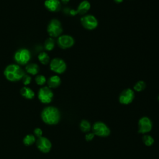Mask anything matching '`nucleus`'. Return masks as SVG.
<instances>
[{
	"mask_svg": "<svg viewBox=\"0 0 159 159\" xmlns=\"http://www.w3.org/2000/svg\"><path fill=\"white\" fill-rule=\"evenodd\" d=\"M26 71L32 75H36L39 71V66L35 63H30L25 67Z\"/></svg>",
	"mask_w": 159,
	"mask_h": 159,
	"instance_id": "17",
	"label": "nucleus"
},
{
	"mask_svg": "<svg viewBox=\"0 0 159 159\" xmlns=\"http://www.w3.org/2000/svg\"><path fill=\"white\" fill-rule=\"evenodd\" d=\"M134 98V93L130 88L124 90L119 96V102L122 104H129Z\"/></svg>",
	"mask_w": 159,
	"mask_h": 159,
	"instance_id": "10",
	"label": "nucleus"
},
{
	"mask_svg": "<svg viewBox=\"0 0 159 159\" xmlns=\"http://www.w3.org/2000/svg\"><path fill=\"white\" fill-rule=\"evenodd\" d=\"M93 133L100 137H107L110 134L109 128L102 122H96L93 126Z\"/></svg>",
	"mask_w": 159,
	"mask_h": 159,
	"instance_id": "4",
	"label": "nucleus"
},
{
	"mask_svg": "<svg viewBox=\"0 0 159 159\" xmlns=\"http://www.w3.org/2000/svg\"><path fill=\"white\" fill-rule=\"evenodd\" d=\"M143 141L147 146H150L154 142V140L153 137L149 135H145L143 137Z\"/></svg>",
	"mask_w": 159,
	"mask_h": 159,
	"instance_id": "22",
	"label": "nucleus"
},
{
	"mask_svg": "<svg viewBox=\"0 0 159 159\" xmlns=\"http://www.w3.org/2000/svg\"><path fill=\"white\" fill-rule=\"evenodd\" d=\"M158 99H159V96H158Z\"/></svg>",
	"mask_w": 159,
	"mask_h": 159,
	"instance_id": "30",
	"label": "nucleus"
},
{
	"mask_svg": "<svg viewBox=\"0 0 159 159\" xmlns=\"http://www.w3.org/2000/svg\"><path fill=\"white\" fill-rule=\"evenodd\" d=\"M50 69L57 73H63L66 68L65 61L62 59L58 58L53 59L50 62Z\"/></svg>",
	"mask_w": 159,
	"mask_h": 159,
	"instance_id": "7",
	"label": "nucleus"
},
{
	"mask_svg": "<svg viewBox=\"0 0 159 159\" xmlns=\"http://www.w3.org/2000/svg\"><path fill=\"white\" fill-rule=\"evenodd\" d=\"M22 82H23L24 84H25V85H27L31 82V78H30V76H29L28 75H24V76L22 77Z\"/></svg>",
	"mask_w": 159,
	"mask_h": 159,
	"instance_id": "25",
	"label": "nucleus"
},
{
	"mask_svg": "<svg viewBox=\"0 0 159 159\" xmlns=\"http://www.w3.org/2000/svg\"><path fill=\"white\" fill-rule=\"evenodd\" d=\"M15 60L20 65L26 64L30 58V53L27 49L21 48L16 52L14 55Z\"/></svg>",
	"mask_w": 159,
	"mask_h": 159,
	"instance_id": "5",
	"label": "nucleus"
},
{
	"mask_svg": "<svg viewBox=\"0 0 159 159\" xmlns=\"http://www.w3.org/2000/svg\"><path fill=\"white\" fill-rule=\"evenodd\" d=\"M35 81L39 85H43L46 82V78L43 75H39L35 78Z\"/></svg>",
	"mask_w": 159,
	"mask_h": 159,
	"instance_id": "24",
	"label": "nucleus"
},
{
	"mask_svg": "<svg viewBox=\"0 0 159 159\" xmlns=\"http://www.w3.org/2000/svg\"><path fill=\"white\" fill-rule=\"evenodd\" d=\"M20 94L27 99H32L34 97V91L28 87H23L20 89Z\"/></svg>",
	"mask_w": 159,
	"mask_h": 159,
	"instance_id": "16",
	"label": "nucleus"
},
{
	"mask_svg": "<svg viewBox=\"0 0 159 159\" xmlns=\"http://www.w3.org/2000/svg\"><path fill=\"white\" fill-rule=\"evenodd\" d=\"M53 94L52 90L47 86L40 88L38 93V98L43 103L50 102L53 98Z\"/></svg>",
	"mask_w": 159,
	"mask_h": 159,
	"instance_id": "6",
	"label": "nucleus"
},
{
	"mask_svg": "<svg viewBox=\"0 0 159 159\" xmlns=\"http://www.w3.org/2000/svg\"><path fill=\"white\" fill-rule=\"evenodd\" d=\"M34 132L35 135L36 136L39 137H40L42 136V130H41L40 129H39V128L35 129L34 130Z\"/></svg>",
	"mask_w": 159,
	"mask_h": 159,
	"instance_id": "26",
	"label": "nucleus"
},
{
	"mask_svg": "<svg viewBox=\"0 0 159 159\" xmlns=\"http://www.w3.org/2000/svg\"><path fill=\"white\" fill-rule=\"evenodd\" d=\"M35 141V137L33 135H27L24 140H23V142L25 145H32L33 144Z\"/></svg>",
	"mask_w": 159,
	"mask_h": 159,
	"instance_id": "21",
	"label": "nucleus"
},
{
	"mask_svg": "<svg viewBox=\"0 0 159 159\" xmlns=\"http://www.w3.org/2000/svg\"><path fill=\"white\" fill-rule=\"evenodd\" d=\"M37 146L41 152L47 153L51 149L52 143L46 137H40L37 141Z\"/></svg>",
	"mask_w": 159,
	"mask_h": 159,
	"instance_id": "11",
	"label": "nucleus"
},
{
	"mask_svg": "<svg viewBox=\"0 0 159 159\" xmlns=\"http://www.w3.org/2000/svg\"><path fill=\"white\" fill-rule=\"evenodd\" d=\"M47 32L51 37H58L62 32V27L60 22L57 19H52L47 27Z\"/></svg>",
	"mask_w": 159,
	"mask_h": 159,
	"instance_id": "3",
	"label": "nucleus"
},
{
	"mask_svg": "<svg viewBox=\"0 0 159 159\" xmlns=\"http://www.w3.org/2000/svg\"><path fill=\"white\" fill-rule=\"evenodd\" d=\"M94 133H89L85 135V139L87 141H90L94 138Z\"/></svg>",
	"mask_w": 159,
	"mask_h": 159,
	"instance_id": "27",
	"label": "nucleus"
},
{
	"mask_svg": "<svg viewBox=\"0 0 159 159\" xmlns=\"http://www.w3.org/2000/svg\"><path fill=\"white\" fill-rule=\"evenodd\" d=\"M55 46V42L52 38L47 39L45 42V48L47 50L50 51L52 50Z\"/></svg>",
	"mask_w": 159,
	"mask_h": 159,
	"instance_id": "20",
	"label": "nucleus"
},
{
	"mask_svg": "<svg viewBox=\"0 0 159 159\" xmlns=\"http://www.w3.org/2000/svg\"><path fill=\"white\" fill-rule=\"evenodd\" d=\"M64 3H66V2H68L69 1V0H61Z\"/></svg>",
	"mask_w": 159,
	"mask_h": 159,
	"instance_id": "29",
	"label": "nucleus"
},
{
	"mask_svg": "<svg viewBox=\"0 0 159 159\" xmlns=\"http://www.w3.org/2000/svg\"><path fill=\"white\" fill-rule=\"evenodd\" d=\"M152 129V122L147 117H143L139 120V132L145 134L149 132Z\"/></svg>",
	"mask_w": 159,
	"mask_h": 159,
	"instance_id": "9",
	"label": "nucleus"
},
{
	"mask_svg": "<svg viewBox=\"0 0 159 159\" xmlns=\"http://www.w3.org/2000/svg\"><path fill=\"white\" fill-rule=\"evenodd\" d=\"M82 25L89 30H93L98 26V20L96 18L92 15H87L81 19Z\"/></svg>",
	"mask_w": 159,
	"mask_h": 159,
	"instance_id": "8",
	"label": "nucleus"
},
{
	"mask_svg": "<svg viewBox=\"0 0 159 159\" xmlns=\"http://www.w3.org/2000/svg\"><path fill=\"white\" fill-rule=\"evenodd\" d=\"M122 1H123V0H114V1H115L116 2H117V3H120V2H122Z\"/></svg>",
	"mask_w": 159,
	"mask_h": 159,
	"instance_id": "28",
	"label": "nucleus"
},
{
	"mask_svg": "<svg viewBox=\"0 0 159 159\" xmlns=\"http://www.w3.org/2000/svg\"><path fill=\"white\" fill-rule=\"evenodd\" d=\"M61 82L60 77L57 75H54L51 76L48 80V85L49 88H57L58 87Z\"/></svg>",
	"mask_w": 159,
	"mask_h": 159,
	"instance_id": "15",
	"label": "nucleus"
},
{
	"mask_svg": "<svg viewBox=\"0 0 159 159\" xmlns=\"http://www.w3.org/2000/svg\"><path fill=\"white\" fill-rule=\"evenodd\" d=\"M6 78L11 81H16L22 78L24 75L23 70L19 66L14 64L8 65L4 72Z\"/></svg>",
	"mask_w": 159,
	"mask_h": 159,
	"instance_id": "2",
	"label": "nucleus"
},
{
	"mask_svg": "<svg viewBox=\"0 0 159 159\" xmlns=\"http://www.w3.org/2000/svg\"><path fill=\"white\" fill-rule=\"evenodd\" d=\"M45 6L50 11H57L60 8V2L59 0H46Z\"/></svg>",
	"mask_w": 159,
	"mask_h": 159,
	"instance_id": "13",
	"label": "nucleus"
},
{
	"mask_svg": "<svg viewBox=\"0 0 159 159\" xmlns=\"http://www.w3.org/2000/svg\"><path fill=\"white\" fill-rule=\"evenodd\" d=\"M58 44L62 48H68L74 44V39L68 35L60 36L58 39Z\"/></svg>",
	"mask_w": 159,
	"mask_h": 159,
	"instance_id": "12",
	"label": "nucleus"
},
{
	"mask_svg": "<svg viewBox=\"0 0 159 159\" xmlns=\"http://www.w3.org/2000/svg\"><path fill=\"white\" fill-rule=\"evenodd\" d=\"M90 8V4L88 1H82L78 6L77 12L81 14H84L86 12L89 11Z\"/></svg>",
	"mask_w": 159,
	"mask_h": 159,
	"instance_id": "14",
	"label": "nucleus"
},
{
	"mask_svg": "<svg viewBox=\"0 0 159 159\" xmlns=\"http://www.w3.org/2000/svg\"><path fill=\"white\" fill-rule=\"evenodd\" d=\"M38 58H39V60L41 62V63L44 65L47 64L49 62V60H50V58L48 54L46 53L45 52L40 53L38 56Z\"/></svg>",
	"mask_w": 159,
	"mask_h": 159,
	"instance_id": "18",
	"label": "nucleus"
},
{
	"mask_svg": "<svg viewBox=\"0 0 159 159\" xmlns=\"http://www.w3.org/2000/svg\"><path fill=\"white\" fill-rule=\"evenodd\" d=\"M145 88V83L144 81H138L135 86H134V89L136 91H141L142 90H143Z\"/></svg>",
	"mask_w": 159,
	"mask_h": 159,
	"instance_id": "23",
	"label": "nucleus"
},
{
	"mask_svg": "<svg viewBox=\"0 0 159 159\" xmlns=\"http://www.w3.org/2000/svg\"><path fill=\"white\" fill-rule=\"evenodd\" d=\"M80 129L83 132H88L91 129V124L88 120H82L80 123Z\"/></svg>",
	"mask_w": 159,
	"mask_h": 159,
	"instance_id": "19",
	"label": "nucleus"
},
{
	"mask_svg": "<svg viewBox=\"0 0 159 159\" xmlns=\"http://www.w3.org/2000/svg\"><path fill=\"white\" fill-rule=\"evenodd\" d=\"M42 119L47 124H56L60 119V114L58 109L55 107L48 106L45 107L42 112Z\"/></svg>",
	"mask_w": 159,
	"mask_h": 159,
	"instance_id": "1",
	"label": "nucleus"
}]
</instances>
